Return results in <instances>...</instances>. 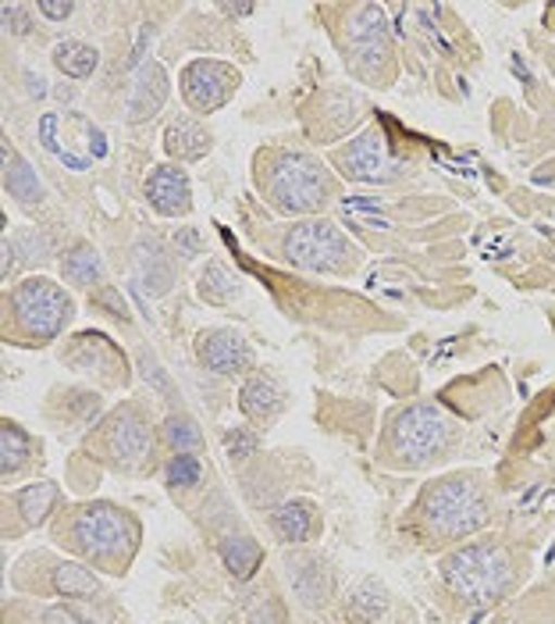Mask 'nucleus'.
Listing matches in <instances>:
<instances>
[{"label": "nucleus", "mask_w": 555, "mask_h": 624, "mask_svg": "<svg viewBox=\"0 0 555 624\" xmlns=\"http://www.w3.org/2000/svg\"><path fill=\"white\" fill-rule=\"evenodd\" d=\"M222 11H228V15H250L253 8H250V4H236V8H231V4H225Z\"/></svg>", "instance_id": "obj_38"}, {"label": "nucleus", "mask_w": 555, "mask_h": 624, "mask_svg": "<svg viewBox=\"0 0 555 624\" xmlns=\"http://www.w3.org/2000/svg\"><path fill=\"white\" fill-rule=\"evenodd\" d=\"M197 357L214 375H242L253 367V350L236 328H203L197 336Z\"/></svg>", "instance_id": "obj_12"}, {"label": "nucleus", "mask_w": 555, "mask_h": 624, "mask_svg": "<svg viewBox=\"0 0 555 624\" xmlns=\"http://www.w3.org/2000/svg\"><path fill=\"white\" fill-rule=\"evenodd\" d=\"M239 89V72L225 65V61H192L182 72V97L192 111L211 114L222 104H228L231 93Z\"/></svg>", "instance_id": "obj_9"}, {"label": "nucleus", "mask_w": 555, "mask_h": 624, "mask_svg": "<svg viewBox=\"0 0 555 624\" xmlns=\"http://www.w3.org/2000/svg\"><path fill=\"white\" fill-rule=\"evenodd\" d=\"M442 578L459 600L495 603L513 589L516 564H513L506 546L474 542V546H463V550H456L453 557L442 560Z\"/></svg>", "instance_id": "obj_2"}, {"label": "nucleus", "mask_w": 555, "mask_h": 624, "mask_svg": "<svg viewBox=\"0 0 555 624\" xmlns=\"http://www.w3.org/2000/svg\"><path fill=\"white\" fill-rule=\"evenodd\" d=\"M136 264H139V278H143V286L153 292V297H161V292L172 289L175 283V267H172V258L161 250V244H139L136 247Z\"/></svg>", "instance_id": "obj_18"}, {"label": "nucleus", "mask_w": 555, "mask_h": 624, "mask_svg": "<svg viewBox=\"0 0 555 624\" xmlns=\"http://www.w3.org/2000/svg\"><path fill=\"white\" fill-rule=\"evenodd\" d=\"M317 528V511L310 500H289L275 511V532L281 542H306Z\"/></svg>", "instance_id": "obj_19"}, {"label": "nucleus", "mask_w": 555, "mask_h": 624, "mask_svg": "<svg viewBox=\"0 0 555 624\" xmlns=\"http://www.w3.org/2000/svg\"><path fill=\"white\" fill-rule=\"evenodd\" d=\"M103 446H108L111 461L133 471L147 461L150 453V425L143 411H139L136 403H125L122 411H114L108 417V428H103Z\"/></svg>", "instance_id": "obj_11"}, {"label": "nucleus", "mask_w": 555, "mask_h": 624, "mask_svg": "<svg viewBox=\"0 0 555 624\" xmlns=\"http://www.w3.org/2000/svg\"><path fill=\"white\" fill-rule=\"evenodd\" d=\"M4 22H11V33H25V29H29L22 4H4Z\"/></svg>", "instance_id": "obj_35"}, {"label": "nucleus", "mask_w": 555, "mask_h": 624, "mask_svg": "<svg viewBox=\"0 0 555 624\" xmlns=\"http://www.w3.org/2000/svg\"><path fill=\"white\" fill-rule=\"evenodd\" d=\"M164 442L172 446L175 453H192V450H200V446H203V436H200V428H197L192 417L172 414L164 422Z\"/></svg>", "instance_id": "obj_30"}, {"label": "nucleus", "mask_w": 555, "mask_h": 624, "mask_svg": "<svg viewBox=\"0 0 555 624\" xmlns=\"http://www.w3.org/2000/svg\"><path fill=\"white\" fill-rule=\"evenodd\" d=\"M97 300H100V303H111V314H114V317H128L125 300H118V289H111V286H108V289H100V292H97Z\"/></svg>", "instance_id": "obj_36"}, {"label": "nucleus", "mask_w": 555, "mask_h": 624, "mask_svg": "<svg viewBox=\"0 0 555 624\" xmlns=\"http://www.w3.org/2000/svg\"><path fill=\"white\" fill-rule=\"evenodd\" d=\"M4 186L18 203H25V208H33V203L43 200L40 178H36V172L29 169V164H25L15 150L8 147V139H4Z\"/></svg>", "instance_id": "obj_20"}, {"label": "nucleus", "mask_w": 555, "mask_h": 624, "mask_svg": "<svg viewBox=\"0 0 555 624\" xmlns=\"http://www.w3.org/2000/svg\"><path fill=\"white\" fill-rule=\"evenodd\" d=\"M289 582H292L295 596H300L306 607H320L331 592V575H328V567L320 564L317 557L289 560Z\"/></svg>", "instance_id": "obj_16"}, {"label": "nucleus", "mask_w": 555, "mask_h": 624, "mask_svg": "<svg viewBox=\"0 0 555 624\" xmlns=\"http://www.w3.org/2000/svg\"><path fill=\"white\" fill-rule=\"evenodd\" d=\"M36 11H40L43 18H50V22H64L72 15V4H54V0H40L36 4Z\"/></svg>", "instance_id": "obj_34"}, {"label": "nucleus", "mask_w": 555, "mask_h": 624, "mask_svg": "<svg viewBox=\"0 0 555 624\" xmlns=\"http://www.w3.org/2000/svg\"><path fill=\"white\" fill-rule=\"evenodd\" d=\"M68 535H72V546L83 557L114 560V557H122L125 542H133L128 535H136V528H133V521L118 511V507L89 503V507H83L79 514H75Z\"/></svg>", "instance_id": "obj_7"}, {"label": "nucleus", "mask_w": 555, "mask_h": 624, "mask_svg": "<svg viewBox=\"0 0 555 624\" xmlns=\"http://www.w3.org/2000/svg\"><path fill=\"white\" fill-rule=\"evenodd\" d=\"M200 297L206 303H217V308H225V303H231V300L239 297L236 275H231L222 261H211V264L203 267V275H200Z\"/></svg>", "instance_id": "obj_25"}, {"label": "nucleus", "mask_w": 555, "mask_h": 624, "mask_svg": "<svg viewBox=\"0 0 555 624\" xmlns=\"http://www.w3.org/2000/svg\"><path fill=\"white\" fill-rule=\"evenodd\" d=\"M164 150L178 161H200L211 154V133L192 118H175L164 133Z\"/></svg>", "instance_id": "obj_17"}, {"label": "nucleus", "mask_w": 555, "mask_h": 624, "mask_svg": "<svg viewBox=\"0 0 555 624\" xmlns=\"http://www.w3.org/2000/svg\"><path fill=\"white\" fill-rule=\"evenodd\" d=\"M222 557H225V567L231 571V575H236L239 582H247V578H253V571L261 567L264 550H261V542L250 539V535H239V539H225Z\"/></svg>", "instance_id": "obj_24"}, {"label": "nucleus", "mask_w": 555, "mask_h": 624, "mask_svg": "<svg viewBox=\"0 0 555 624\" xmlns=\"http://www.w3.org/2000/svg\"><path fill=\"white\" fill-rule=\"evenodd\" d=\"M239 407H242V414L253 417V422L267 425L270 417H278V411L286 407V389H281L270 375L256 372V375H250L247 382H242Z\"/></svg>", "instance_id": "obj_14"}, {"label": "nucleus", "mask_w": 555, "mask_h": 624, "mask_svg": "<svg viewBox=\"0 0 555 624\" xmlns=\"http://www.w3.org/2000/svg\"><path fill=\"white\" fill-rule=\"evenodd\" d=\"M488 496L484 486L474 475H453L428 486L420 500V514L428 528L442 539H463V535L477 532L488 521Z\"/></svg>", "instance_id": "obj_4"}, {"label": "nucleus", "mask_w": 555, "mask_h": 624, "mask_svg": "<svg viewBox=\"0 0 555 624\" xmlns=\"http://www.w3.org/2000/svg\"><path fill=\"white\" fill-rule=\"evenodd\" d=\"M147 200L153 203V211L167 214V219L189 214L192 208L189 175L178 169V164H157V169L147 175Z\"/></svg>", "instance_id": "obj_13"}, {"label": "nucleus", "mask_w": 555, "mask_h": 624, "mask_svg": "<svg viewBox=\"0 0 555 624\" xmlns=\"http://www.w3.org/2000/svg\"><path fill=\"white\" fill-rule=\"evenodd\" d=\"M0 450H4L0 453V471H4V478H8V475H15V471L25 467L33 442L15 422H4V428H0Z\"/></svg>", "instance_id": "obj_29"}, {"label": "nucleus", "mask_w": 555, "mask_h": 624, "mask_svg": "<svg viewBox=\"0 0 555 624\" xmlns=\"http://www.w3.org/2000/svg\"><path fill=\"white\" fill-rule=\"evenodd\" d=\"M58 496H61L58 482H36V486L22 489L15 496V503H18V514L25 517V525H43L50 511L58 507Z\"/></svg>", "instance_id": "obj_22"}, {"label": "nucleus", "mask_w": 555, "mask_h": 624, "mask_svg": "<svg viewBox=\"0 0 555 624\" xmlns=\"http://www.w3.org/2000/svg\"><path fill=\"white\" fill-rule=\"evenodd\" d=\"M286 258L306 272H353L360 253L335 222H303L286 236Z\"/></svg>", "instance_id": "obj_6"}, {"label": "nucleus", "mask_w": 555, "mask_h": 624, "mask_svg": "<svg viewBox=\"0 0 555 624\" xmlns=\"http://www.w3.org/2000/svg\"><path fill=\"white\" fill-rule=\"evenodd\" d=\"M164 97H167V75L157 61H147L136 75L133 97H128V118L133 122L153 118V114L164 108Z\"/></svg>", "instance_id": "obj_15"}, {"label": "nucleus", "mask_w": 555, "mask_h": 624, "mask_svg": "<svg viewBox=\"0 0 555 624\" xmlns=\"http://www.w3.org/2000/svg\"><path fill=\"white\" fill-rule=\"evenodd\" d=\"M64 278L75 286H97L100 278H103V261H100V253L93 247H86L79 244L75 247L68 258H64Z\"/></svg>", "instance_id": "obj_26"}, {"label": "nucleus", "mask_w": 555, "mask_h": 624, "mask_svg": "<svg viewBox=\"0 0 555 624\" xmlns=\"http://www.w3.org/2000/svg\"><path fill=\"white\" fill-rule=\"evenodd\" d=\"M335 164L342 175H350L353 183H389L399 175V161L389 154L381 133H364L350 139L345 147L335 150Z\"/></svg>", "instance_id": "obj_10"}, {"label": "nucleus", "mask_w": 555, "mask_h": 624, "mask_svg": "<svg viewBox=\"0 0 555 624\" xmlns=\"http://www.w3.org/2000/svg\"><path fill=\"white\" fill-rule=\"evenodd\" d=\"M68 361H72V364H79V367H86V372H93V367H100V364H108V367H125V357L111 347V339H108V336H100V333H86V336H79V350H72V353H68Z\"/></svg>", "instance_id": "obj_23"}, {"label": "nucleus", "mask_w": 555, "mask_h": 624, "mask_svg": "<svg viewBox=\"0 0 555 624\" xmlns=\"http://www.w3.org/2000/svg\"><path fill=\"white\" fill-rule=\"evenodd\" d=\"M267 197L275 208L286 214H314L325 211L335 200V178L317 158L300 154H278L267 161V175H261Z\"/></svg>", "instance_id": "obj_3"}, {"label": "nucleus", "mask_w": 555, "mask_h": 624, "mask_svg": "<svg viewBox=\"0 0 555 624\" xmlns=\"http://www.w3.org/2000/svg\"><path fill=\"white\" fill-rule=\"evenodd\" d=\"M175 247L182 258H197L200 253V236H197V228H182V233L175 236Z\"/></svg>", "instance_id": "obj_33"}, {"label": "nucleus", "mask_w": 555, "mask_h": 624, "mask_svg": "<svg viewBox=\"0 0 555 624\" xmlns=\"http://www.w3.org/2000/svg\"><path fill=\"white\" fill-rule=\"evenodd\" d=\"M4 333L22 336V342H43L58 339L64 333V325L72 322V297L50 278H25L4 300Z\"/></svg>", "instance_id": "obj_1"}, {"label": "nucleus", "mask_w": 555, "mask_h": 624, "mask_svg": "<svg viewBox=\"0 0 555 624\" xmlns=\"http://www.w3.org/2000/svg\"><path fill=\"white\" fill-rule=\"evenodd\" d=\"M54 65L68 75V79L83 83L97 72L100 54H97V47H89L83 40H64V43L54 47Z\"/></svg>", "instance_id": "obj_21"}, {"label": "nucleus", "mask_w": 555, "mask_h": 624, "mask_svg": "<svg viewBox=\"0 0 555 624\" xmlns=\"http://www.w3.org/2000/svg\"><path fill=\"white\" fill-rule=\"evenodd\" d=\"M256 446H261V439H256V432H250V428L236 425L225 432V450L231 457H250V453H256Z\"/></svg>", "instance_id": "obj_32"}, {"label": "nucleus", "mask_w": 555, "mask_h": 624, "mask_svg": "<svg viewBox=\"0 0 555 624\" xmlns=\"http://www.w3.org/2000/svg\"><path fill=\"white\" fill-rule=\"evenodd\" d=\"M350 29H345V61L360 75H378V65L392 54L389 50V33H384V15L381 8L360 4L350 11Z\"/></svg>", "instance_id": "obj_8"}, {"label": "nucleus", "mask_w": 555, "mask_h": 624, "mask_svg": "<svg viewBox=\"0 0 555 624\" xmlns=\"http://www.w3.org/2000/svg\"><path fill=\"white\" fill-rule=\"evenodd\" d=\"M43 621H47V624H75L79 617H75L72 610H50V614H47Z\"/></svg>", "instance_id": "obj_37"}, {"label": "nucleus", "mask_w": 555, "mask_h": 624, "mask_svg": "<svg viewBox=\"0 0 555 624\" xmlns=\"http://www.w3.org/2000/svg\"><path fill=\"white\" fill-rule=\"evenodd\" d=\"M384 607H389V596H384V589L378 582H364L360 589L350 596V621L353 624H374L381 614H384Z\"/></svg>", "instance_id": "obj_28"}, {"label": "nucleus", "mask_w": 555, "mask_h": 624, "mask_svg": "<svg viewBox=\"0 0 555 624\" xmlns=\"http://www.w3.org/2000/svg\"><path fill=\"white\" fill-rule=\"evenodd\" d=\"M453 436H456V425L442 407L413 403L395 417V425L389 432V450L395 457V464L420 467V464H431L434 457H445Z\"/></svg>", "instance_id": "obj_5"}, {"label": "nucleus", "mask_w": 555, "mask_h": 624, "mask_svg": "<svg viewBox=\"0 0 555 624\" xmlns=\"http://www.w3.org/2000/svg\"><path fill=\"white\" fill-rule=\"evenodd\" d=\"M167 482H172L175 489L200 486V482H203V464L192 453H175L172 461H167Z\"/></svg>", "instance_id": "obj_31"}, {"label": "nucleus", "mask_w": 555, "mask_h": 624, "mask_svg": "<svg viewBox=\"0 0 555 624\" xmlns=\"http://www.w3.org/2000/svg\"><path fill=\"white\" fill-rule=\"evenodd\" d=\"M54 589L61 596H72V600H97L100 582L93 578V571H86L79 564H61L54 571Z\"/></svg>", "instance_id": "obj_27"}]
</instances>
